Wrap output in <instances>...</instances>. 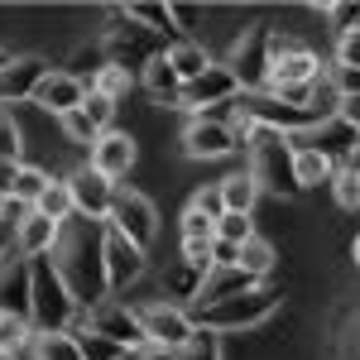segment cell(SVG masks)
Returning <instances> with one entry per match:
<instances>
[{"label":"cell","mask_w":360,"mask_h":360,"mask_svg":"<svg viewBox=\"0 0 360 360\" xmlns=\"http://www.w3.org/2000/svg\"><path fill=\"white\" fill-rule=\"evenodd\" d=\"M53 269L63 274L77 307L91 312L96 303H106L111 298V283H106V221L68 217L53 240Z\"/></svg>","instance_id":"obj_1"},{"label":"cell","mask_w":360,"mask_h":360,"mask_svg":"<svg viewBox=\"0 0 360 360\" xmlns=\"http://www.w3.org/2000/svg\"><path fill=\"white\" fill-rule=\"evenodd\" d=\"M77 298L68 293L63 274L53 269V255L29 259V322L34 332H72Z\"/></svg>","instance_id":"obj_2"},{"label":"cell","mask_w":360,"mask_h":360,"mask_svg":"<svg viewBox=\"0 0 360 360\" xmlns=\"http://www.w3.org/2000/svg\"><path fill=\"white\" fill-rule=\"evenodd\" d=\"M245 154H250V178H255L264 193L288 197V202H293V197H303L288 135H278V130H255V139L245 144Z\"/></svg>","instance_id":"obj_3"},{"label":"cell","mask_w":360,"mask_h":360,"mask_svg":"<svg viewBox=\"0 0 360 360\" xmlns=\"http://www.w3.org/2000/svg\"><path fill=\"white\" fill-rule=\"evenodd\" d=\"M278 288H250V293H240V298H226V303L217 307H197L193 312V322L197 327H207V332H250V327H259V322H269L278 312Z\"/></svg>","instance_id":"obj_4"},{"label":"cell","mask_w":360,"mask_h":360,"mask_svg":"<svg viewBox=\"0 0 360 360\" xmlns=\"http://www.w3.org/2000/svg\"><path fill=\"white\" fill-rule=\"evenodd\" d=\"M120 20H125V10H120ZM101 49H106V63L111 68H149V63H159V58L168 53V44L159 39V34H149L144 25H135V20H125L120 29H106L101 34Z\"/></svg>","instance_id":"obj_5"},{"label":"cell","mask_w":360,"mask_h":360,"mask_svg":"<svg viewBox=\"0 0 360 360\" xmlns=\"http://www.w3.org/2000/svg\"><path fill=\"white\" fill-rule=\"evenodd\" d=\"M317 77H322V58L312 53L307 44L288 39V34L269 39V86H312Z\"/></svg>","instance_id":"obj_6"},{"label":"cell","mask_w":360,"mask_h":360,"mask_svg":"<svg viewBox=\"0 0 360 360\" xmlns=\"http://www.w3.org/2000/svg\"><path fill=\"white\" fill-rule=\"evenodd\" d=\"M106 226L111 231H120L130 245H139L144 255H149V245H154V231H159V212H154V202L144 193H135V188H120L111 202V217H106Z\"/></svg>","instance_id":"obj_7"},{"label":"cell","mask_w":360,"mask_h":360,"mask_svg":"<svg viewBox=\"0 0 360 360\" xmlns=\"http://www.w3.org/2000/svg\"><path fill=\"white\" fill-rule=\"evenodd\" d=\"M236 149H245L240 135H236V120H221L217 111L193 115L188 130H183V154H188V159H226V154H236Z\"/></svg>","instance_id":"obj_8"},{"label":"cell","mask_w":360,"mask_h":360,"mask_svg":"<svg viewBox=\"0 0 360 360\" xmlns=\"http://www.w3.org/2000/svg\"><path fill=\"white\" fill-rule=\"evenodd\" d=\"M269 39H274L269 25H250L245 34H240L236 53L226 63V68L236 72L240 91H264V86H269Z\"/></svg>","instance_id":"obj_9"},{"label":"cell","mask_w":360,"mask_h":360,"mask_svg":"<svg viewBox=\"0 0 360 360\" xmlns=\"http://www.w3.org/2000/svg\"><path fill=\"white\" fill-rule=\"evenodd\" d=\"M86 332L106 336V341L125 346V351H139V346H149L139 312H130L125 303H115V298H106V303H96L91 312H86Z\"/></svg>","instance_id":"obj_10"},{"label":"cell","mask_w":360,"mask_h":360,"mask_svg":"<svg viewBox=\"0 0 360 360\" xmlns=\"http://www.w3.org/2000/svg\"><path fill=\"white\" fill-rule=\"evenodd\" d=\"M240 96V82H236V72L226 68V63H212L202 77H193V82H183V96H178V106L183 111L202 115L207 106H231Z\"/></svg>","instance_id":"obj_11"},{"label":"cell","mask_w":360,"mask_h":360,"mask_svg":"<svg viewBox=\"0 0 360 360\" xmlns=\"http://www.w3.org/2000/svg\"><path fill=\"white\" fill-rule=\"evenodd\" d=\"M288 144L293 149H312V154H322V159H332L336 168H346V159L360 149V135L346 125V120H336V115H327L322 125H312L307 135H288Z\"/></svg>","instance_id":"obj_12"},{"label":"cell","mask_w":360,"mask_h":360,"mask_svg":"<svg viewBox=\"0 0 360 360\" xmlns=\"http://www.w3.org/2000/svg\"><path fill=\"white\" fill-rule=\"evenodd\" d=\"M68 193H72V207L77 217H91V221H106L111 217V202L120 193V183H111L106 173H96L91 164H82L72 178H68Z\"/></svg>","instance_id":"obj_13"},{"label":"cell","mask_w":360,"mask_h":360,"mask_svg":"<svg viewBox=\"0 0 360 360\" xmlns=\"http://www.w3.org/2000/svg\"><path fill=\"white\" fill-rule=\"evenodd\" d=\"M139 322H144V336H149V341H159V346H168V351H178V346L197 332L193 312H188V307H173V303L139 307Z\"/></svg>","instance_id":"obj_14"},{"label":"cell","mask_w":360,"mask_h":360,"mask_svg":"<svg viewBox=\"0 0 360 360\" xmlns=\"http://www.w3.org/2000/svg\"><path fill=\"white\" fill-rule=\"evenodd\" d=\"M49 72H53V68H49L44 58H15V63L0 72V106H20V101H34Z\"/></svg>","instance_id":"obj_15"},{"label":"cell","mask_w":360,"mask_h":360,"mask_svg":"<svg viewBox=\"0 0 360 360\" xmlns=\"http://www.w3.org/2000/svg\"><path fill=\"white\" fill-rule=\"evenodd\" d=\"M144 250L130 245L120 231H111L106 226V283H111V293H120V288H130L139 274H144Z\"/></svg>","instance_id":"obj_16"},{"label":"cell","mask_w":360,"mask_h":360,"mask_svg":"<svg viewBox=\"0 0 360 360\" xmlns=\"http://www.w3.org/2000/svg\"><path fill=\"white\" fill-rule=\"evenodd\" d=\"M250 288H264V278H255L250 269H240V264H217V269L207 274V283H202L197 307H217V303H226V298L250 293Z\"/></svg>","instance_id":"obj_17"},{"label":"cell","mask_w":360,"mask_h":360,"mask_svg":"<svg viewBox=\"0 0 360 360\" xmlns=\"http://www.w3.org/2000/svg\"><path fill=\"white\" fill-rule=\"evenodd\" d=\"M0 312L29 317V259L15 250L0 259Z\"/></svg>","instance_id":"obj_18"},{"label":"cell","mask_w":360,"mask_h":360,"mask_svg":"<svg viewBox=\"0 0 360 360\" xmlns=\"http://www.w3.org/2000/svg\"><path fill=\"white\" fill-rule=\"evenodd\" d=\"M86 91H91V86H82L77 77H68L63 68H53V72L44 77V86H39V96H34V106H44V111H53L58 120H63L68 111H77V106L86 101Z\"/></svg>","instance_id":"obj_19"},{"label":"cell","mask_w":360,"mask_h":360,"mask_svg":"<svg viewBox=\"0 0 360 360\" xmlns=\"http://www.w3.org/2000/svg\"><path fill=\"white\" fill-rule=\"evenodd\" d=\"M130 164H135V139L120 135V130H106V135L91 144V168L96 173H106V178H125L130 173Z\"/></svg>","instance_id":"obj_20"},{"label":"cell","mask_w":360,"mask_h":360,"mask_svg":"<svg viewBox=\"0 0 360 360\" xmlns=\"http://www.w3.org/2000/svg\"><path fill=\"white\" fill-rule=\"evenodd\" d=\"M53 240H58V221L39 217V212H29L25 221L15 226V255H25V259L53 255Z\"/></svg>","instance_id":"obj_21"},{"label":"cell","mask_w":360,"mask_h":360,"mask_svg":"<svg viewBox=\"0 0 360 360\" xmlns=\"http://www.w3.org/2000/svg\"><path fill=\"white\" fill-rule=\"evenodd\" d=\"M207 274H212V269H197V264H188V259H178V264H173V269L164 274V293H168V303H173V307L193 303V307H197Z\"/></svg>","instance_id":"obj_22"},{"label":"cell","mask_w":360,"mask_h":360,"mask_svg":"<svg viewBox=\"0 0 360 360\" xmlns=\"http://www.w3.org/2000/svg\"><path fill=\"white\" fill-rule=\"evenodd\" d=\"M144 91H149L159 106H178V96H183V77L173 72L168 53L159 58V63H149V68H144Z\"/></svg>","instance_id":"obj_23"},{"label":"cell","mask_w":360,"mask_h":360,"mask_svg":"<svg viewBox=\"0 0 360 360\" xmlns=\"http://www.w3.org/2000/svg\"><path fill=\"white\" fill-rule=\"evenodd\" d=\"M217 193H221L226 212H240V217H250V212H255V197H259V183L250 178V168H245V173H231V178H221V183H217Z\"/></svg>","instance_id":"obj_24"},{"label":"cell","mask_w":360,"mask_h":360,"mask_svg":"<svg viewBox=\"0 0 360 360\" xmlns=\"http://www.w3.org/2000/svg\"><path fill=\"white\" fill-rule=\"evenodd\" d=\"M168 63H173V72H178L183 82H193V77H202V72L212 68V58H207V49H197V44H188V39L168 44Z\"/></svg>","instance_id":"obj_25"},{"label":"cell","mask_w":360,"mask_h":360,"mask_svg":"<svg viewBox=\"0 0 360 360\" xmlns=\"http://www.w3.org/2000/svg\"><path fill=\"white\" fill-rule=\"evenodd\" d=\"M29 351H34V360H82L77 332H39Z\"/></svg>","instance_id":"obj_26"},{"label":"cell","mask_w":360,"mask_h":360,"mask_svg":"<svg viewBox=\"0 0 360 360\" xmlns=\"http://www.w3.org/2000/svg\"><path fill=\"white\" fill-rule=\"evenodd\" d=\"M293 168H298V188H317V183H332L336 178V164L332 159H322V154H312V149H293Z\"/></svg>","instance_id":"obj_27"},{"label":"cell","mask_w":360,"mask_h":360,"mask_svg":"<svg viewBox=\"0 0 360 360\" xmlns=\"http://www.w3.org/2000/svg\"><path fill=\"white\" fill-rule=\"evenodd\" d=\"M34 322L29 317H10V312H0V356H20L34 346Z\"/></svg>","instance_id":"obj_28"},{"label":"cell","mask_w":360,"mask_h":360,"mask_svg":"<svg viewBox=\"0 0 360 360\" xmlns=\"http://www.w3.org/2000/svg\"><path fill=\"white\" fill-rule=\"evenodd\" d=\"M125 20L144 25L149 34H159V39L178 34V29H173V10H168V5H149V0H135V5H125Z\"/></svg>","instance_id":"obj_29"},{"label":"cell","mask_w":360,"mask_h":360,"mask_svg":"<svg viewBox=\"0 0 360 360\" xmlns=\"http://www.w3.org/2000/svg\"><path fill=\"white\" fill-rule=\"evenodd\" d=\"M34 212H39V217H49V221H58V226L68 221V217H77L72 193H68V178H63V183H49V193L34 202Z\"/></svg>","instance_id":"obj_30"},{"label":"cell","mask_w":360,"mask_h":360,"mask_svg":"<svg viewBox=\"0 0 360 360\" xmlns=\"http://www.w3.org/2000/svg\"><path fill=\"white\" fill-rule=\"evenodd\" d=\"M236 264H240V269H250L255 278H269V269H274V245L255 236V240H245V245H240V259H236Z\"/></svg>","instance_id":"obj_31"},{"label":"cell","mask_w":360,"mask_h":360,"mask_svg":"<svg viewBox=\"0 0 360 360\" xmlns=\"http://www.w3.org/2000/svg\"><path fill=\"white\" fill-rule=\"evenodd\" d=\"M101 68H106V49L96 44V49H77V53H72V63H68L63 72H68V77H77L82 86H91V82H96V72H101Z\"/></svg>","instance_id":"obj_32"},{"label":"cell","mask_w":360,"mask_h":360,"mask_svg":"<svg viewBox=\"0 0 360 360\" xmlns=\"http://www.w3.org/2000/svg\"><path fill=\"white\" fill-rule=\"evenodd\" d=\"M178 360H221V336L207 332V327H197V332L178 346Z\"/></svg>","instance_id":"obj_33"},{"label":"cell","mask_w":360,"mask_h":360,"mask_svg":"<svg viewBox=\"0 0 360 360\" xmlns=\"http://www.w3.org/2000/svg\"><path fill=\"white\" fill-rule=\"evenodd\" d=\"M77 351H82V360H125V356H135V351H125V346H115V341H106V336H96V332H77Z\"/></svg>","instance_id":"obj_34"},{"label":"cell","mask_w":360,"mask_h":360,"mask_svg":"<svg viewBox=\"0 0 360 360\" xmlns=\"http://www.w3.org/2000/svg\"><path fill=\"white\" fill-rule=\"evenodd\" d=\"M49 183H53V178H49V173H44V168H20V178H15V202H25V207H34V202H39V197L49 193Z\"/></svg>","instance_id":"obj_35"},{"label":"cell","mask_w":360,"mask_h":360,"mask_svg":"<svg viewBox=\"0 0 360 360\" xmlns=\"http://www.w3.org/2000/svg\"><path fill=\"white\" fill-rule=\"evenodd\" d=\"M63 135L72 139V144H86V149H91V144L101 139V130H96V125H91V115H86L82 106H77V111H68V115H63Z\"/></svg>","instance_id":"obj_36"},{"label":"cell","mask_w":360,"mask_h":360,"mask_svg":"<svg viewBox=\"0 0 360 360\" xmlns=\"http://www.w3.org/2000/svg\"><path fill=\"white\" fill-rule=\"evenodd\" d=\"M217 240L245 245V240H255V221H250V217H240V212H226L221 221H217Z\"/></svg>","instance_id":"obj_37"},{"label":"cell","mask_w":360,"mask_h":360,"mask_svg":"<svg viewBox=\"0 0 360 360\" xmlns=\"http://www.w3.org/2000/svg\"><path fill=\"white\" fill-rule=\"evenodd\" d=\"M20 125H15V115L0 106V164H20Z\"/></svg>","instance_id":"obj_38"},{"label":"cell","mask_w":360,"mask_h":360,"mask_svg":"<svg viewBox=\"0 0 360 360\" xmlns=\"http://www.w3.org/2000/svg\"><path fill=\"white\" fill-rule=\"evenodd\" d=\"M91 91H101V96H111V101H120V96L130 91V72H125V68H111V63H106V68L96 72V82H91Z\"/></svg>","instance_id":"obj_39"},{"label":"cell","mask_w":360,"mask_h":360,"mask_svg":"<svg viewBox=\"0 0 360 360\" xmlns=\"http://www.w3.org/2000/svg\"><path fill=\"white\" fill-rule=\"evenodd\" d=\"M332 193H336V207L356 212V207H360V178L351 173V168H336V178H332Z\"/></svg>","instance_id":"obj_40"},{"label":"cell","mask_w":360,"mask_h":360,"mask_svg":"<svg viewBox=\"0 0 360 360\" xmlns=\"http://www.w3.org/2000/svg\"><path fill=\"white\" fill-rule=\"evenodd\" d=\"M82 111L91 115V125H96V130H101V135H106V130H111V120H115V101H111V96H101V91H86Z\"/></svg>","instance_id":"obj_41"},{"label":"cell","mask_w":360,"mask_h":360,"mask_svg":"<svg viewBox=\"0 0 360 360\" xmlns=\"http://www.w3.org/2000/svg\"><path fill=\"white\" fill-rule=\"evenodd\" d=\"M322 15H327V25L336 29V39L356 34V25H360V5H322Z\"/></svg>","instance_id":"obj_42"},{"label":"cell","mask_w":360,"mask_h":360,"mask_svg":"<svg viewBox=\"0 0 360 360\" xmlns=\"http://www.w3.org/2000/svg\"><path fill=\"white\" fill-rule=\"evenodd\" d=\"M193 212H202L207 221H221V217H226V202H221V193H217V188H202V193L193 197Z\"/></svg>","instance_id":"obj_43"},{"label":"cell","mask_w":360,"mask_h":360,"mask_svg":"<svg viewBox=\"0 0 360 360\" xmlns=\"http://www.w3.org/2000/svg\"><path fill=\"white\" fill-rule=\"evenodd\" d=\"M327 82L336 86V96H360V68H332Z\"/></svg>","instance_id":"obj_44"},{"label":"cell","mask_w":360,"mask_h":360,"mask_svg":"<svg viewBox=\"0 0 360 360\" xmlns=\"http://www.w3.org/2000/svg\"><path fill=\"white\" fill-rule=\"evenodd\" d=\"M336 68H360V29L336 39Z\"/></svg>","instance_id":"obj_45"},{"label":"cell","mask_w":360,"mask_h":360,"mask_svg":"<svg viewBox=\"0 0 360 360\" xmlns=\"http://www.w3.org/2000/svg\"><path fill=\"white\" fill-rule=\"evenodd\" d=\"M183 259L197 269H212V240H183Z\"/></svg>","instance_id":"obj_46"},{"label":"cell","mask_w":360,"mask_h":360,"mask_svg":"<svg viewBox=\"0 0 360 360\" xmlns=\"http://www.w3.org/2000/svg\"><path fill=\"white\" fill-rule=\"evenodd\" d=\"M336 120H346L360 135V96H341V101H336Z\"/></svg>","instance_id":"obj_47"},{"label":"cell","mask_w":360,"mask_h":360,"mask_svg":"<svg viewBox=\"0 0 360 360\" xmlns=\"http://www.w3.org/2000/svg\"><path fill=\"white\" fill-rule=\"evenodd\" d=\"M240 259V245H231V240H212V269L217 264H236Z\"/></svg>","instance_id":"obj_48"},{"label":"cell","mask_w":360,"mask_h":360,"mask_svg":"<svg viewBox=\"0 0 360 360\" xmlns=\"http://www.w3.org/2000/svg\"><path fill=\"white\" fill-rule=\"evenodd\" d=\"M20 168H25V164H0V202L15 197V178H20Z\"/></svg>","instance_id":"obj_49"},{"label":"cell","mask_w":360,"mask_h":360,"mask_svg":"<svg viewBox=\"0 0 360 360\" xmlns=\"http://www.w3.org/2000/svg\"><path fill=\"white\" fill-rule=\"evenodd\" d=\"M135 360H178V351H168V346H159V341H149V346H139Z\"/></svg>","instance_id":"obj_50"},{"label":"cell","mask_w":360,"mask_h":360,"mask_svg":"<svg viewBox=\"0 0 360 360\" xmlns=\"http://www.w3.org/2000/svg\"><path fill=\"white\" fill-rule=\"evenodd\" d=\"M168 10H173V29H193L197 20H202L193 5H168Z\"/></svg>","instance_id":"obj_51"},{"label":"cell","mask_w":360,"mask_h":360,"mask_svg":"<svg viewBox=\"0 0 360 360\" xmlns=\"http://www.w3.org/2000/svg\"><path fill=\"white\" fill-rule=\"evenodd\" d=\"M10 63H15V58L5 53V49H0V72H5V68H10Z\"/></svg>","instance_id":"obj_52"},{"label":"cell","mask_w":360,"mask_h":360,"mask_svg":"<svg viewBox=\"0 0 360 360\" xmlns=\"http://www.w3.org/2000/svg\"><path fill=\"white\" fill-rule=\"evenodd\" d=\"M351 255H356V264H360V240H356V250H351Z\"/></svg>","instance_id":"obj_53"},{"label":"cell","mask_w":360,"mask_h":360,"mask_svg":"<svg viewBox=\"0 0 360 360\" xmlns=\"http://www.w3.org/2000/svg\"><path fill=\"white\" fill-rule=\"evenodd\" d=\"M0 360H20V356H0Z\"/></svg>","instance_id":"obj_54"},{"label":"cell","mask_w":360,"mask_h":360,"mask_svg":"<svg viewBox=\"0 0 360 360\" xmlns=\"http://www.w3.org/2000/svg\"><path fill=\"white\" fill-rule=\"evenodd\" d=\"M125 360H135V356H125Z\"/></svg>","instance_id":"obj_55"},{"label":"cell","mask_w":360,"mask_h":360,"mask_svg":"<svg viewBox=\"0 0 360 360\" xmlns=\"http://www.w3.org/2000/svg\"><path fill=\"white\" fill-rule=\"evenodd\" d=\"M0 207H5V202H0Z\"/></svg>","instance_id":"obj_56"},{"label":"cell","mask_w":360,"mask_h":360,"mask_svg":"<svg viewBox=\"0 0 360 360\" xmlns=\"http://www.w3.org/2000/svg\"><path fill=\"white\" fill-rule=\"evenodd\" d=\"M356 29H360V25H356Z\"/></svg>","instance_id":"obj_57"}]
</instances>
